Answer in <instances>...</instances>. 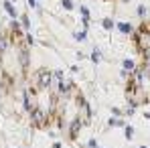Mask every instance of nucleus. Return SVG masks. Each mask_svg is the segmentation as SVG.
<instances>
[{
  "instance_id": "obj_1",
  "label": "nucleus",
  "mask_w": 150,
  "mask_h": 148,
  "mask_svg": "<svg viewBox=\"0 0 150 148\" xmlns=\"http://www.w3.org/2000/svg\"><path fill=\"white\" fill-rule=\"evenodd\" d=\"M30 73V43L18 23H10L0 30V83L6 91H16Z\"/></svg>"
},
{
  "instance_id": "obj_2",
  "label": "nucleus",
  "mask_w": 150,
  "mask_h": 148,
  "mask_svg": "<svg viewBox=\"0 0 150 148\" xmlns=\"http://www.w3.org/2000/svg\"><path fill=\"white\" fill-rule=\"evenodd\" d=\"M23 89H25L26 114L33 128L37 130L51 128L55 120L57 98H59V87H55L53 83V73L47 69L33 71Z\"/></svg>"
},
{
  "instance_id": "obj_3",
  "label": "nucleus",
  "mask_w": 150,
  "mask_h": 148,
  "mask_svg": "<svg viewBox=\"0 0 150 148\" xmlns=\"http://www.w3.org/2000/svg\"><path fill=\"white\" fill-rule=\"evenodd\" d=\"M89 122H91V108L83 96V91L73 81L59 85V98H57L53 126L69 142H73L79 138V132Z\"/></svg>"
},
{
  "instance_id": "obj_4",
  "label": "nucleus",
  "mask_w": 150,
  "mask_h": 148,
  "mask_svg": "<svg viewBox=\"0 0 150 148\" xmlns=\"http://www.w3.org/2000/svg\"><path fill=\"white\" fill-rule=\"evenodd\" d=\"M124 93L134 108L150 106V57H138V63L128 73Z\"/></svg>"
},
{
  "instance_id": "obj_5",
  "label": "nucleus",
  "mask_w": 150,
  "mask_h": 148,
  "mask_svg": "<svg viewBox=\"0 0 150 148\" xmlns=\"http://www.w3.org/2000/svg\"><path fill=\"white\" fill-rule=\"evenodd\" d=\"M132 45L138 57H150V18L142 21L132 33Z\"/></svg>"
},
{
  "instance_id": "obj_6",
  "label": "nucleus",
  "mask_w": 150,
  "mask_h": 148,
  "mask_svg": "<svg viewBox=\"0 0 150 148\" xmlns=\"http://www.w3.org/2000/svg\"><path fill=\"white\" fill-rule=\"evenodd\" d=\"M103 2H116V0H103Z\"/></svg>"
}]
</instances>
